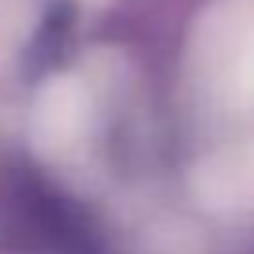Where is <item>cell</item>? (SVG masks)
Masks as SVG:
<instances>
[{
    "label": "cell",
    "mask_w": 254,
    "mask_h": 254,
    "mask_svg": "<svg viewBox=\"0 0 254 254\" xmlns=\"http://www.w3.org/2000/svg\"><path fill=\"white\" fill-rule=\"evenodd\" d=\"M194 187L217 209H254V146L206 161L194 176Z\"/></svg>",
    "instance_id": "cell-1"
}]
</instances>
